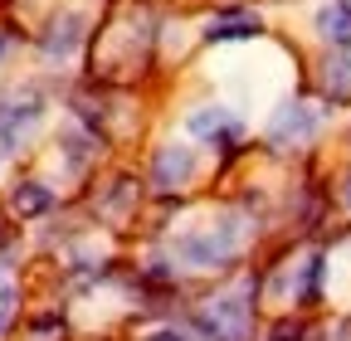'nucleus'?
<instances>
[{
	"instance_id": "nucleus-1",
	"label": "nucleus",
	"mask_w": 351,
	"mask_h": 341,
	"mask_svg": "<svg viewBox=\"0 0 351 341\" xmlns=\"http://www.w3.org/2000/svg\"><path fill=\"white\" fill-rule=\"evenodd\" d=\"M244 244V220L239 215H225V220H215L205 234H186L181 239V259L195 264V268H219L225 259H234Z\"/></svg>"
},
{
	"instance_id": "nucleus-2",
	"label": "nucleus",
	"mask_w": 351,
	"mask_h": 341,
	"mask_svg": "<svg viewBox=\"0 0 351 341\" xmlns=\"http://www.w3.org/2000/svg\"><path fill=\"white\" fill-rule=\"evenodd\" d=\"M200 331L210 341H244L249 336V288L244 292H225V297H210L205 312H200Z\"/></svg>"
},
{
	"instance_id": "nucleus-3",
	"label": "nucleus",
	"mask_w": 351,
	"mask_h": 341,
	"mask_svg": "<svg viewBox=\"0 0 351 341\" xmlns=\"http://www.w3.org/2000/svg\"><path fill=\"white\" fill-rule=\"evenodd\" d=\"M44 117V93L39 88H25L15 98L0 103V151H20L29 142V132Z\"/></svg>"
},
{
	"instance_id": "nucleus-4",
	"label": "nucleus",
	"mask_w": 351,
	"mask_h": 341,
	"mask_svg": "<svg viewBox=\"0 0 351 341\" xmlns=\"http://www.w3.org/2000/svg\"><path fill=\"white\" fill-rule=\"evenodd\" d=\"M313 132H317V108H307V103H288V108L269 122V142H274L278 151H293V147H302V142H313Z\"/></svg>"
},
{
	"instance_id": "nucleus-5",
	"label": "nucleus",
	"mask_w": 351,
	"mask_h": 341,
	"mask_svg": "<svg viewBox=\"0 0 351 341\" xmlns=\"http://www.w3.org/2000/svg\"><path fill=\"white\" fill-rule=\"evenodd\" d=\"M195 176V151L191 147H161L156 156H152V186L156 190H181L186 181Z\"/></svg>"
},
{
	"instance_id": "nucleus-6",
	"label": "nucleus",
	"mask_w": 351,
	"mask_h": 341,
	"mask_svg": "<svg viewBox=\"0 0 351 341\" xmlns=\"http://www.w3.org/2000/svg\"><path fill=\"white\" fill-rule=\"evenodd\" d=\"M191 137H200V142H234L239 137V122L225 112V108H200L195 117H191Z\"/></svg>"
},
{
	"instance_id": "nucleus-7",
	"label": "nucleus",
	"mask_w": 351,
	"mask_h": 341,
	"mask_svg": "<svg viewBox=\"0 0 351 341\" xmlns=\"http://www.w3.org/2000/svg\"><path fill=\"white\" fill-rule=\"evenodd\" d=\"M78 39H83V20L78 15H59L49 29H44V54H49V59H69L78 49Z\"/></svg>"
},
{
	"instance_id": "nucleus-8",
	"label": "nucleus",
	"mask_w": 351,
	"mask_h": 341,
	"mask_svg": "<svg viewBox=\"0 0 351 341\" xmlns=\"http://www.w3.org/2000/svg\"><path fill=\"white\" fill-rule=\"evenodd\" d=\"M317 34L327 39V45H337V49H351V5H327L322 15H317Z\"/></svg>"
},
{
	"instance_id": "nucleus-9",
	"label": "nucleus",
	"mask_w": 351,
	"mask_h": 341,
	"mask_svg": "<svg viewBox=\"0 0 351 341\" xmlns=\"http://www.w3.org/2000/svg\"><path fill=\"white\" fill-rule=\"evenodd\" d=\"M258 34V20L254 15H219V20H210V29H205V39H254Z\"/></svg>"
},
{
	"instance_id": "nucleus-10",
	"label": "nucleus",
	"mask_w": 351,
	"mask_h": 341,
	"mask_svg": "<svg viewBox=\"0 0 351 341\" xmlns=\"http://www.w3.org/2000/svg\"><path fill=\"white\" fill-rule=\"evenodd\" d=\"M15 215H44V210L54 205V195H49V186H39V181H25V186H15Z\"/></svg>"
},
{
	"instance_id": "nucleus-11",
	"label": "nucleus",
	"mask_w": 351,
	"mask_h": 341,
	"mask_svg": "<svg viewBox=\"0 0 351 341\" xmlns=\"http://www.w3.org/2000/svg\"><path fill=\"white\" fill-rule=\"evenodd\" d=\"M327 93H351V49H346V59H332L327 64Z\"/></svg>"
},
{
	"instance_id": "nucleus-12",
	"label": "nucleus",
	"mask_w": 351,
	"mask_h": 341,
	"mask_svg": "<svg viewBox=\"0 0 351 341\" xmlns=\"http://www.w3.org/2000/svg\"><path fill=\"white\" fill-rule=\"evenodd\" d=\"M10 317H15V288H10V283H0V331L10 327Z\"/></svg>"
},
{
	"instance_id": "nucleus-13",
	"label": "nucleus",
	"mask_w": 351,
	"mask_h": 341,
	"mask_svg": "<svg viewBox=\"0 0 351 341\" xmlns=\"http://www.w3.org/2000/svg\"><path fill=\"white\" fill-rule=\"evenodd\" d=\"M147 341H186V336H181V331H152Z\"/></svg>"
},
{
	"instance_id": "nucleus-14",
	"label": "nucleus",
	"mask_w": 351,
	"mask_h": 341,
	"mask_svg": "<svg viewBox=\"0 0 351 341\" xmlns=\"http://www.w3.org/2000/svg\"><path fill=\"white\" fill-rule=\"evenodd\" d=\"M341 205L351 210V170H346V176H341Z\"/></svg>"
},
{
	"instance_id": "nucleus-15",
	"label": "nucleus",
	"mask_w": 351,
	"mask_h": 341,
	"mask_svg": "<svg viewBox=\"0 0 351 341\" xmlns=\"http://www.w3.org/2000/svg\"><path fill=\"white\" fill-rule=\"evenodd\" d=\"M0 54H5V34H0Z\"/></svg>"
}]
</instances>
